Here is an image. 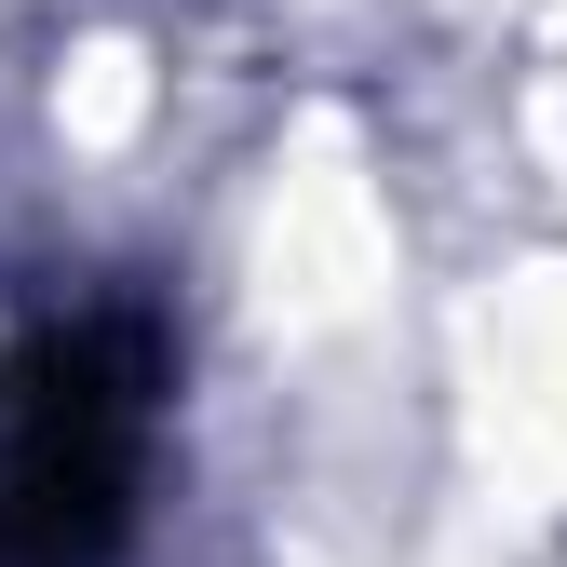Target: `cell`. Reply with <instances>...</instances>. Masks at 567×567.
I'll return each instance as SVG.
<instances>
[{
  "label": "cell",
  "instance_id": "obj_1",
  "mask_svg": "<svg viewBox=\"0 0 567 567\" xmlns=\"http://www.w3.org/2000/svg\"><path fill=\"white\" fill-rule=\"evenodd\" d=\"M163 392L122 324H54L0 365V567H122Z\"/></svg>",
  "mask_w": 567,
  "mask_h": 567
}]
</instances>
